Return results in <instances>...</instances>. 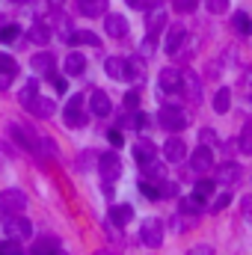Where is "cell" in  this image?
I'll list each match as a JSON object with an SVG mask.
<instances>
[{
	"instance_id": "6da1fadb",
	"label": "cell",
	"mask_w": 252,
	"mask_h": 255,
	"mask_svg": "<svg viewBox=\"0 0 252 255\" xmlns=\"http://www.w3.org/2000/svg\"><path fill=\"white\" fill-rule=\"evenodd\" d=\"M3 235L9 238V241H27L30 235H33V223L27 220V217H21V214H6V220H3Z\"/></svg>"
},
{
	"instance_id": "7a4b0ae2",
	"label": "cell",
	"mask_w": 252,
	"mask_h": 255,
	"mask_svg": "<svg viewBox=\"0 0 252 255\" xmlns=\"http://www.w3.org/2000/svg\"><path fill=\"white\" fill-rule=\"evenodd\" d=\"M157 122H160L163 130L178 133V130H184V128H187V116H184V110H181V107H175V104H163V107L157 110Z\"/></svg>"
},
{
	"instance_id": "3957f363",
	"label": "cell",
	"mask_w": 252,
	"mask_h": 255,
	"mask_svg": "<svg viewBox=\"0 0 252 255\" xmlns=\"http://www.w3.org/2000/svg\"><path fill=\"white\" fill-rule=\"evenodd\" d=\"M139 241H142V247L157 250V247L163 244V223H160L157 217H148V220L139 226Z\"/></svg>"
},
{
	"instance_id": "277c9868",
	"label": "cell",
	"mask_w": 252,
	"mask_h": 255,
	"mask_svg": "<svg viewBox=\"0 0 252 255\" xmlns=\"http://www.w3.org/2000/svg\"><path fill=\"white\" fill-rule=\"evenodd\" d=\"M98 169H101L104 181L113 184L116 178H122V157H119L116 151H104V154L98 157Z\"/></svg>"
},
{
	"instance_id": "5b68a950",
	"label": "cell",
	"mask_w": 252,
	"mask_h": 255,
	"mask_svg": "<svg viewBox=\"0 0 252 255\" xmlns=\"http://www.w3.org/2000/svg\"><path fill=\"white\" fill-rule=\"evenodd\" d=\"M65 128H86V113H83V95H74L63 110Z\"/></svg>"
},
{
	"instance_id": "8992f818",
	"label": "cell",
	"mask_w": 252,
	"mask_h": 255,
	"mask_svg": "<svg viewBox=\"0 0 252 255\" xmlns=\"http://www.w3.org/2000/svg\"><path fill=\"white\" fill-rule=\"evenodd\" d=\"M24 208H27V196L21 190L9 187V190L0 193V211H3V217L6 214H24Z\"/></svg>"
},
{
	"instance_id": "52a82bcc",
	"label": "cell",
	"mask_w": 252,
	"mask_h": 255,
	"mask_svg": "<svg viewBox=\"0 0 252 255\" xmlns=\"http://www.w3.org/2000/svg\"><path fill=\"white\" fill-rule=\"evenodd\" d=\"M9 136H15V139H18V145H21L24 151H33V154H39V136H36L30 128L18 125V122H9Z\"/></svg>"
},
{
	"instance_id": "ba28073f",
	"label": "cell",
	"mask_w": 252,
	"mask_h": 255,
	"mask_svg": "<svg viewBox=\"0 0 252 255\" xmlns=\"http://www.w3.org/2000/svg\"><path fill=\"white\" fill-rule=\"evenodd\" d=\"M190 169H193L196 175H208V172H214V154H211L208 145H199V148L190 154Z\"/></svg>"
},
{
	"instance_id": "9c48e42d",
	"label": "cell",
	"mask_w": 252,
	"mask_h": 255,
	"mask_svg": "<svg viewBox=\"0 0 252 255\" xmlns=\"http://www.w3.org/2000/svg\"><path fill=\"white\" fill-rule=\"evenodd\" d=\"M157 80H160V89H163V92H181L184 71H181V68H175V65H166V68H160Z\"/></svg>"
},
{
	"instance_id": "30bf717a",
	"label": "cell",
	"mask_w": 252,
	"mask_h": 255,
	"mask_svg": "<svg viewBox=\"0 0 252 255\" xmlns=\"http://www.w3.org/2000/svg\"><path fill=\"white\" fill-rule=\"evenodd\" d=\"M184 157H187L184 139H181V136H169V139L163 142V160H166V163H181Z\"/></svg>"
},
{
	"instance_id": "8fae6325",
	"label": "cell",
	"mask_w": 252,
	"mask_h": 255,
	"mask_svg": "<svg viewBox=\"0 0 252 255\" xmlns=\"http://www.w3.org/2000/svg\"><path fill=\"white\" fill-rule=\"evenodd\" d=\"M89 110L98 116V119H104V116H110L113 113V104H110V95L104 92V89H95L92 95H89Z\"/></svg>"
},
{
	"instance_id": "7c38bea8",
	"label": "cell",
	"mask_w": 252,
	"mask_h": 255,
	"mask_svg": "<svg viewBox=\"0 0 252 255\" xmlns=\"http://www.w3.org/2000/svg\"><path fill=\"white\" fill-rule=\"evenodd\" d=\"M184 39H187V30H184L181 24H172V27L166 30V39H163V51H166V54H178V48L184 45Z\"/></svg>"
},
{
	"instance_id": "4fadbf2b",
	"label": "cell",
	"mask_w": 252,
	"mask_h": 255,
	"mask_svg": "<svg viewBox=\"0 0 252 255\" xmlns=\"http://www.w3.org/2000/svg\"><path fill=\"white\" fill-rule=\"evenodd\" d=\"M127 30H130V27H127V21L119 15V12H113V15L104 18V33H107V36H113V39H125Z\"/></svg>"
},
{
	"instance_id": "5bb4252c",
	"label": "cell",
	"mask_w": 252,
	"mask_h": 255,
	"mask_svg": "<svg viewBox=\"0 0 252 255\" xmlns=\"http://www.w3.org/2000/svg\"><path fill=\"white\" fill-rule=\"evenodd\" d=\"M220 184H226V187H232L238 178H241V163H235V160H226V163H220L217 166V175H214Z\"/></svg>"
},
{
	"instance_id": "9a60e30c",
	"label": "cell",
	"mask_w": 252,
	"mask_h": 255,
	"mask_svg": "<svg viewBox=\"0 0 252 255\" xmlns=\"http://www.w3.org/2000/svg\"><path fill=\"white\" fill-rule=\"evenodd\" d=\"M107 220H110V226L125 229L127 223L133 220V208H130V205H125V202H122V205H113V208H110V214H107Z\"/></svg>"
},
{
	"instance_id": "2e32d148",
	"label": "cell",
	"mask_w": 252,
	"mask_h": 255,
	"mask_svg": "<svg viewBox=\"0 0 252 255\" xmlns=\"http://www.w3.org/2000/svg\"><path fill=\"white\" fill-rule=\"evenodd\" d=\"M36 119H51L54 113H57V107H54V101L51 98H42V95H36L33 101H30V107H27Z\"/></svg>"
},
{
	"instance_id": "e0dca14e",
	"label": "cell",
	"mask_w": 252,
	"mask_h": 255,
	"mask_svg": "<svg viewBox=\"0 0 252 255\" xmlns=\"http://www.w3.org/2000/svg\"><path fill=\"white\" fill-rule=\"evenodd\" d=\"M154 154H157V145H154L148 136L133 142V157H136L139 163H151V160H154Z\"/></svg>"
},
{
	"instance_id": "ac0fdd59",
	"label": "cell",
	"mask_w": 252,
	"mask_h": 255,
	"mask_svg": "<svg viewBox=\"0 0 252 255\" xmlns=\"http://www.w3.org/2000/svg\"><path fill=\"white\" fill-rule=\"evenodd\" d=\"M181 92L187 95L190 101H193V107L202 101V80L196 77V74H184V80H181Z\"/></svg>"
},
{
	"instance_id": "d6986e66",
	"label": "cell",
	"mask_w": 252,
	"mask_h": 255,
	"mask_svg": "<svg viewBox=\"0 0 252 255\" xmlns=\"http://www.w3.org/2000/svg\"><path fill=\"white\" fill-rule=\"evenodd\" d=\"M57 253H60V238H54V235L39 238L36 247L30 250V255H57Z\"/></svg>"
},
{
	"instance_id": "ffe728a7",
	"label": "cell",
	"mask_w": 252,
	"mask_h": 255,
	"mask_svg": "<svg viewBox=\"0 0 252 255\" xmlns=\"http://www.w3.org/2000/svg\"><path fill=\"white\" fill-rule=\"evenodd\" d=\"M107 9V0H77V12L86 18H98Z\"/></svg>"
},
{
	"instance_id": "44dd1931",
	"label": "cell",
	"mask_w": 252,
	"mask_h": 255,
	"mask_svg": "<svg viewBox=\"0 0 252 255\" xmlns=\"http://www.w3.org/2000/svg\"><path fill=\"white\" fill-rule=\"evenodd\" d=\"M163 27H166V9L151 6V12H148V33H151V36H157Z\"/></svg>"
},
{
	"instance_id": "7402d4cb",
	"label": "cell",
	"mask_w": 252,
	"mask_h": 255,
	"mask_svg": "<svg viewBox=\"0 0 252 255\" xmlns=\"http://www.w3.org/2000/svg\"><path fill=\"white\" fill-rule=\"evenodd\" d=\"M27 33H30V42L33 45H51V39H54V30L45 27V24H33Z\"/></svg>"
},
{
	"instance_id": "603a6c76",
	"label": "cell",
	"mask_w": 252,
	"mask_h": 255,
	"mask_svg": "<svg viewBox=\"0 0 252 255\" xmlns=\"http://www.w3.org/2000/svg\"><path fill=\"white\" fill-rule=\"evenodd\" d=\"M71 45H89V48H101V39L92 30H71Z\"/></svg>"
},
{
	"instance_id": "cb8c5ba5",
	"label": "cell",
	"mask_w": 252,
	"mask_h": 255,
	"mask_svg": "<svg viewBox=\"0 0 252 255\" xmlns=\"http://www.w3.org/2000/svg\"><path fill=\"white\" fill-rule=\"evenodd\" d=\"M202 208H205V199H202L199 193H193V196H184V199H181V214H187V217H199Z\"/></svg>"
},
{
	"instance_id": "d4e9b609",
	"label": "cell",
	"mask_w": 252,
	"mask_h": 255,
	"mask_svg": "<svg viewBox=\"0 0 252 255\" xmlns=\"http://www.w3.org/2000/svg\"><path fill=\"white\" fill-rule=\"evenodd\" d=\"M125 80H130V83L145 80V65H142V60H127L125 57Z\"/></svg>"
},
{
	"instance_id": "484cf974",
	"label": "cell",
	"mask_w": 252,
	"mask_h": 255,
	"mask_svg": "<svg viewBox=\"0 0 252 255\" xmlns=\"http://www.w3.org/2000/svg\"><path fill=\"white\" fill-rule=\"evenodd\" d=\"M30 65H33V71H39V74H51V71L57 68V60L42 51V54H36V57L30 60Z\"/></svg>"
},
{
	"instance_id": "4316f807",
	"label": "cell",
	"mask_w": 252,
	"mask_h": 255,
	"mask_svg": "<svg viewBox=\"0 0 252 255\" xmlns=\"http://www.w3.org/2000/svg\"><path fill=\"white\" fill-rule=\"evenodd\" d=\"M211 107H214L220 116L229 113V107H232V89H229V86H220L217 95H214V104H211Z\"/></svg>"
},
{
	"instance_id": "83f0119b",
	"label": "cell",
	"mask_w": 252,
	"mask_h": 255,
	"mask_svg": "<svg viewBox=\"0 0 252 255\" xmlns=\"http://www.w3.org/2000/svg\"><path fill=\"white\" fill-rule=\"evenodd\" d=\"M232 27H235V33H238L241 39L252 36V18L247 15V12H235V18H232Z\"/></svg>"
},
{
	"instance_id": "f1b7e54d",
	"label": "cell",
	"mask_w": 252,
	"mask_h": 255,
	"mask_svg": "<svg viewBox=\"0 0 252 255\" xmlns=\"http://www.w3.org/2000/svg\"><path fill=\"white\" fill-rule=\"evenodd\" d=\"M104 71H107L113 80H125V57H107Z\"/></svg>"
},
{
	"instance_id": "f546056e",
	"label": "cell",
	"mask_w": 252,
	"mask_h": 255,
	"mask_svg": "<svg viewBox=\"0 0 252 255\" xmlns=\"http://www.w3.org/2000/svg\"><path fill=\"white\" fill-rule=\"evenodd\" d=\"M86 71V57H80L77 51H71L65 57V74H83Z\"/></svg>"
},
{
	"instance_id": "4dcf8cb0",
	"label": "cell",
	"mask_w": 252,
	"mask_h": 255,
	"mask_svg": "<svg viewBox=\"0 0 252 255\" xmlns=\"http://www.w3.org/2000/svg\"><path fill=\"white\" fill-rule=\"evenodd\" d=\"M36 95H39V80H27V86L18 92V104L27 110V107H30V101H33Z\"/></svg>"
},
{
	"instance_id": "1f68e13d",
	"label": "cell",
	"mask_w": 252,
	"mask_h": 255,
	"mask_svg": "<svg viewBox=\"0 0 252 255\" xmlns=\"http://www.w3.org/2000/svg\"><path fill=\"white\" fill-rule=\"evenodd\" d=\"M238 148H241L244 154H252V122L241 128V136H238Z\"/></svg>"
},
{
	"instance_id": "d6a6232c",
	"label": "cell",
	"mask_w": 252,
	"mask_h": 255,
	"mask_svg": "<svg viewBox=\"0 0 252 255\" xmlns=\"http://www.w3.org/2000/svg\"><path fill=\"white\" fill-rule=\"evenodd\" d=\"M136 187H139V193H142L145 199H151V202H157V199H160V187H157L154 181H145V178H139V184H136Z\"/></svg>"
},
{
	"instance_id": "836d02e7",
	"label": "cell",
	"mask_w": 252,
	"mask_h": 255,
	"mask_svg": "<svg viewBox=\"0 0 252 255\" xmlns=\"http://www.w3.org/2000/svg\"><path fill=\"white\" fill-rule=\"evenodd\" d=\"M18 33H21L18 24H6V27H0V45H12V42L18 39Z\"/></svg>"
},
{
	"instance_id": "e575fe53",
	"label": "cell",
	"mask_w": 252,
	"mask_h": 255,
	"mask_svg": "<svg viewBox=\"0 0 252 255\" xmlns=\"http://www.w3.org/2000/svg\"><path fill=\"white\" fill-rule=\"evenodd\" d=\"M205 9L211 15H223V12H229V0H205Z\"/></svg>"
},
{
	"instance_id": "d590c367",
	"label": "cell",
	"mask_w": 252,
	"mask_h": 255,
	"mask_svg": "<svg viewBox=\"0 0 252 255\" xmlns=\"http://www.w3.org/2000/svg\"><path fill=\"white\" fill-rule=\"evenodd\" d=\"M151 54H154V36H151V33H145V39H142V45H139V57H142V60H148Z\"/></svg>"
},
{
	"instance_id": "8d00e7d4",
	"label": "cell",
	"mask_w": 252,
	"mask_h": 255,
	"mask_svg": "<svg viewBox=\"0 0 252 255\" xmlns=\"http://www.w3.org/2000/svg\"><path fill=\"white\" fill-rule=\"evenodd\" d=\"M15 71H18V63H15L12 57H6V54H0V74H9V77H12Z\"/></svg>"
},
{
	"instance_id": "74e56055",
	"label": "cell",
	"mask_w": 252,
	"mask_h": 255,
	"mask_svg": "<svg viewBox=\"0 0 252 255\" xmlns=\"http://www.w3.org/2000/svg\"><path fill=\"white\" fill-rule=\"evenodd\" d=\"M199 139H202V145H220V136H217L211 128H202V130H199Z\"/></svg>"
},
{
	"instance_id": "f35d334b",
	"label": "cell",
	"mask_w": 252,
	"mask_h": 255,
	"mask_svg": "<svg viewBox=\"0 0 252 255\" xmlns=\"http://www.w3.org/2000/svg\"><path fill=\"white\" fill-rule=\"evenodd\" d=\"M193 193H199L202 199H208V196H214V181H208V178H202L199 184H196V190Z\"/></svg>"
},
{
	"instance_id": "ab89813d",
	"label": "cell",
	"mask_w": 252,
	"mask_h": 255,
	"mask_svg": "<svg viewBox=\"0 0 252 255\" xmlns=\"http://www.w3.org/2000/svg\"><path fill=\"white\" fill-rule=\"evenodd\" d=\"M0 255H24V250L18 247V241H6L0 244Z\"/></svg>"
},
{
	"instance_id": "60d3db41",
	"label": "cell",
	"mask_w": 252,
	"mask_h": 255,
	"mask_svg": "<svg viewBox=\"0 0 252 255\" xmlns=\"http://www.w3.org/2000/svg\"><path fill=\"white\" fill-rule=\"evenodd\" d=\"M241 217L252 226V196H244V199H241Z\"/></svg>"
},
{
	"instance_id": "b9f144b4",
	"label": "cell",
	"mask_w": 252,
	"mask_h": 255,
	"mask_svg": "<svg viewBox=\"0 0 252 255\" xmlns=\"http://www.w3.org/2000/svg\"><path fill=\"white\" fill-rule=\"evenodd\" d=\"M130 125L136 128V130H145V128L151 125V116H148V113H133V122H130Z\"/></svg>"
},
{
	"instance_id": "7bdbcfd3",
	"label": "cell",
	"mask_w": 252,
	"mask_h": 255,
	"mask_svg": "<svg viewBox=\"0 0 252 255\" xmlns=\"http://www.w3.org/2000/svg\"><path fill=\"white\" fill-rule=\"evenodd\" d=\"M232 199H235L232 193H220V196L214 199V211H223V208H229V205H232Z\"/></svg>"
},
{
	"instance_id": "ee69618b",
	"label": "cell",
	"mask_w": 252,
	"mask_h": 255,
	"mask_svg": "<svg viewBox=\"0 0 252 255\" xmlns=\"http://www.w3.org/2000/svg\"><path fill=\"white\" fill-rule=\"evenodd\" d=\"M48 77L54 80V89H57V92H65V89H68V80H65V74H57V71H51Z\"/></svg>"
},
{
	"instance_id": "f6af8a7d",
	"label": "cell",
	"mask_w": 252,
	"mask_h": 255,
	"mask_svg": "<svg viewBox=\"0 0 252 255\" xmlns=\"http://www.w3.org/2000/svg\"><path fill=\"white\" fill-rule=\"evenodd\" d=\"M136 107H139V92L130 89V92L125 95V110H136Z\"/></svg>"
},
{
	"instance_id": "bcb514c9",
	"label": "cell",
	"mask_w": 252,
	"mask_h": 255,
	"mask_svg": "<svg viewBox=\"0 0 252 255\" xmlns=\"http://www.w3.org/2000/svg\"><path fill=\"white\" fill-rule=\"evenodd\" d=\"M187 255H214V247L211 244H196L193 250H187Z\"/></svg>"
},
{
	"instance_id": "7dc6e473",
	"label": "cell",
	"mask_w": 252,
	"mask_h": 255,
	"mask_svg": "<svg viewBox=\"0 0 252 255\" xmlns=\"http://www.w3.org/2000/svg\"><path fill=\"white\" fill-rule=\"evenodd\" d=\"M193 9H196V0H175V12H184L187 15Z\"/></svg>"
},
{
	"instance_id": "c3c4849f",
	"label": "cell",
	"mask_w": 252,
	"mask_h": 255,
	"mask_svg": "<svg viewBox=\"0 0 252 255\" xmlns=\"http://www.w3.org/2000/svg\"><path fill=\"white\" fill-rule=\"evenodd\" d=\"M107 139H110V145H113V148H119V145L125 142V136H122V130H110V133H107Z\"/></svg>"
},
{
	"instance_id": "681fc988",
	"label": "cell",
	"mask_w": 252,
	"mask_h": 255,
	"mask_svg": "<svg viewBox=\"0 0 252 255\" xmlns=\"http://www.w3.org/2000/svg\"><path fill=\"white\" fill-rule=\"evenodd\" d=\"M130 9H148V0H125Z\"/></svg>"
},
{
	"instance_id": "f907efd6",
	"label": "cell",
	"mask_w": 252,
	"mask_h": 255,
	"mask_svg": "<svg viewBox=\"0 0 252 255\" xmlns=\"http://www.w3.org/2000/svg\"><path fill=\"white\" fill-rule=\"evenodd\" d=\"M244 86H250L252 89V68H247V74H244Z\"/></svg>"
},
{
	"instance_id": "816d5d0a",
	"label": "cell",
	"mask_w": 252,
	"mask_h": 255,
	"mask_svg": "<svg viewBox=\"0 0 252 255\" xmlns=\"http://www.w3.org/2000/svg\"><path fill=\"white\" fill-rule=\"evenodd\" d=\"M95 255H119V253H116V250H110V247H101Z\"/></svg>"
},
{
	"instance_id": "f5cc1de1",
	"label": "cell",
	"mask_w": 252,
	"mask_h": 255,
	"mask_svg": "<svg viewBox=\"0 0 252 255\" xmlns=\"http://www.w3.org/2000/svg\"><path fill=\"white\" fill-rule=\"evenodd\" d=\"M9 86V74H0V89H6Z\"/></svg>"
},
{
	"instance_id": "db71d44e",
	"label": "cell",
	"mask_w": 252,
	"mask_h": 255,
	"mask_svg": "<svg viewBox=\"0 0 252 255\" xmlns=\"http://www.w3.org/2000/svg\"><path fill=\"white\" fill-rule=\"evenodd\" d=\"M154 3H160V0H148V9H151V6H154Z\"/></svg>"
},
{
	"instance_id": "11a10c76",
	"label": "cell",
	"mask_w": 252,
	"mask_h": 255,
	"mask_svg": "<svg viewBox=\"0 0 252 255\" xmlns=\"http://www.w3.org/2000/svg\"><path fill=\"white\" fill-rule=\"evenodd\" d=\"M9 3H27V0H9Z\"/></svg>"
},
{
	"instance_id": "9f6ffc18",
	"label": "cell",
	"mask_w": 252,
	"mask_h": 255,
	"mask_svg": "<svg viewBox=\"0 0 252 255\" xmlns=\"http://www.w3.org/2000/svg\"><path fill=\"white\" fill-rule=\"evenodd\" d=\"M57 255H65V253H57Z\"/></svg>"
}]
</instances>
